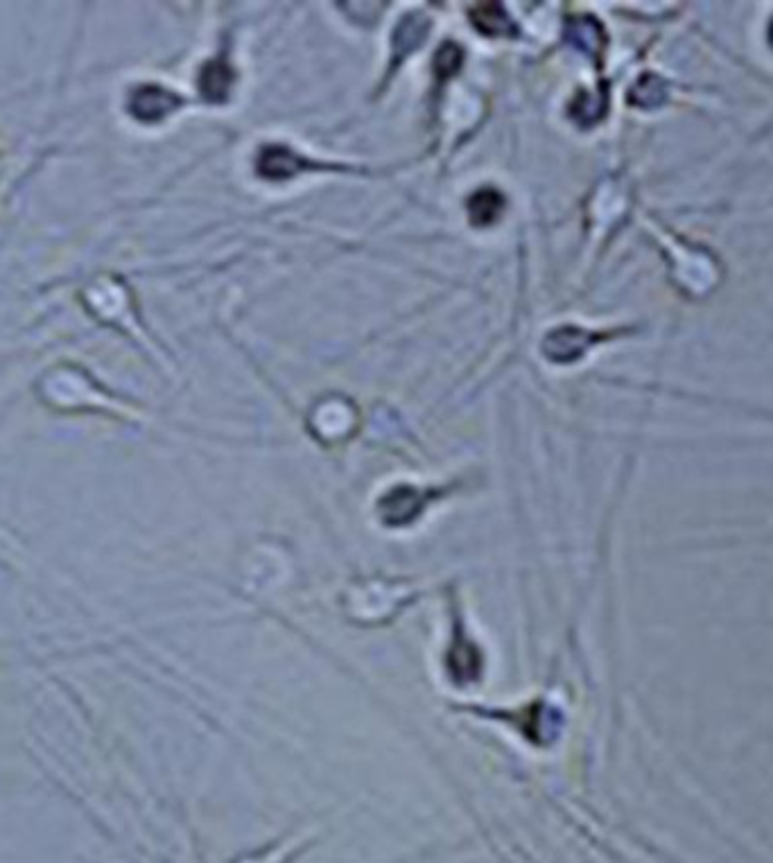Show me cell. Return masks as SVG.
<instances>
[{
  "label": "cell",
  "mask_w": 773,
  "mask_h": 863,
  "mask_svg": "<svg viewBox=\"0 0 773 863\" xmlns=\"http://www.w3.org/2000/svg\"><path fill=\"white\" fill-rule=\"evenodd\" d=\"M179 107V98L163 86H138L129 100V111L141 122H159Z\"/></svg>",
  "instance_id": "6da1fadb"
},
{
  "label": "cell",
  "mask_w": 773,
  "mask_h": 863,
  "mask_svg": "<svg viewBox=\"0 0 773 863\" xmlns=\"http://www.w3.org/2000/svg\"><path fill=\"white\" fill-rule=\"evenodd\" d=\"M303 168H306V163H303L301 156L285 145H265L256 163V172L267 181L292 179Z\"/></svg>",
  "instance_id": "7a4b0ae2"
},
{
  "label": "cell",
  "mask_w": 773,
  "mask_h": 863,
  "mask_svg": "<svg viewBox=\"0 0 773 863\" xmlns=\"http://www.w3.org/2000/svg\"><path fill=\"white\" fill-rule=\"evenodd\" d=\"M236 82V73L224 59H213L199 73V91L204 98L213 104H222L229 100V93Z\"/></svg>",
  "instance_id": "3957f363"
},
{
  "label": "cell",
  "mask_w": 773,
  "mask_h": 863,
  "mask_svg": "<svg viewBox=\"0 0 773 863\" xmlns=\"http://www.w3.org/2000/svg\"><path fill=\"white\" fill-rule=\"evenodd\" d=\"M590 344V335L581 328H559L545 339V355L552 362H575Z\"/></svg>",
  "instance_id": "277c9868"
},
{
  "label": "cell",
  "mask_w": 773,
  "mask_h": 863,
  "mask_svg": "<svg viewBox=\"0 0 773 863\" xmlns=\"http://www.w3.org/2000/svg\"><path fill=\"white\" fill-rule=\"evenodd\" d=\"M471 21L484 37H514L516 25L511 23L505 7L498 3H482L471 12Z\"/></svg>",
  "instance_id": "5b68a950"
},
{
  "label": "cell",
  "mask_w": 773,
  "mask_h": 863,
  "mask_svg": "<svg viewBox=\"0 0 773 863\" xmlns=\"http://www.w3.org/2000/svg\"><path fill=\"white\" fill-rule=\"evenodd\" d=\"M505 213V197L495 188H482L468 199V215L475 226H491Z\"/></svg>",
  "instance_id": "8992f818"
},
{
  "label": "cell",
  "mask_w": 773,
  "mask_h": 863,
  "mask_svg": "<svg viewBox=\"0 0 773 863\" xmlns=\"http://www.w3.org/2000/svg\"><path fill=\"white\" fill-rule=\"evenodd\" d=\"M566 37L581 50H586L588 55H595V52L602 50L604 30L602 25L595 19H590V16H577V19L568 21Z\"/></svg>",
  "instance_id": "52a82bcc"
},
{
  "label": "cell",
  "mask_w": 773,
  "mask_h": 863,
  "mask_svg": "<svg viewBox=\"0 0 773 863\" xmlns=\"http://www.w3.org/2000/svg\"><path fill=\"white\" fill-rule=\"evenodd\" d=\"M606 113V98L602 91L597 93H579L570 104V118L581 127H590L604 118Z\"/></svg>",
  "instance_id": "ba28073f"
},
{
  "label": "cell",
  "mask_w": 773,
  "mask_h": 863,
  "mask_svg": "<svg viewBox=\"0 0 773 863\" xmlns=\"http://www.w3.org/2000/svg\"><path fill=\"white\" fill-rule=\"evenodd\" d=\"M425 32H428V21L421 19L419 14H410L407 19H403L394 32L396 55H410V50H414L425 39Z\"/></svg>",
  "instance_id": "9c48e42d"
},
{
  "label": "cell",
  "mask_w": 773,
  "mask_h": 863,
  "mask_svg": "<svg viewBox=\"0 0 773 863\" xmlns=\"http://www.w3.org/2000/svg\"><path fill=\"white\" fill-rule=\"evenodd\" d=\"M665 98V86L654 75H645L636 84V89L631 93V100L640 104V107H656Z\"/></svg>",
  "instance_id": "30bf717a"
},
{
  "label": "cell",
  "mask_w": 773,
  "mask_h": 863,
  "mask_svg": "<svg viewBox=\"0 0 773 863\" xmlns=\"http://www.w3.org/2000/svg\"><path fill=\"white\" fill-rule=\"evenodd\" d=\"M462 48L455 46V43H446V46H441L437 57H434V71L441 77H450L459 71V66H462Z\"/></svg>",
  "instance_id": "8fae6325"
},
{
  "label": "cell",
  "mask_w": 773,
  "mask_h": 863,
  "mask_svg": "<svg viewBox=\"0 0 773 863\" xmlns=\"http://www.w3.org/2000/svg\"><path fill=\"white\" fill-rule=\"evenodd\" d=\"M769 39H771V46H773V21H771V28H769Z\"/></svg>",
  "instance_id": "7c38bea8"
}]
</instances>
